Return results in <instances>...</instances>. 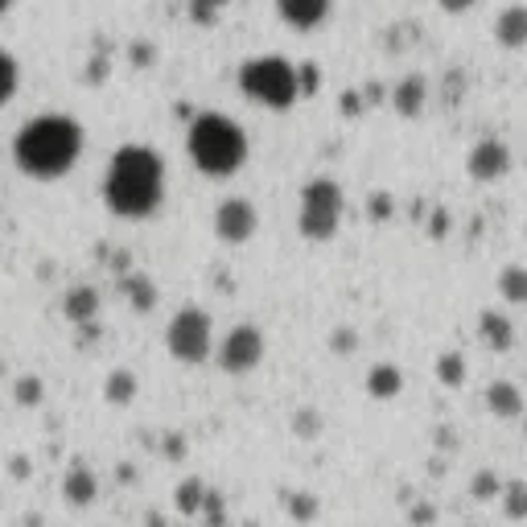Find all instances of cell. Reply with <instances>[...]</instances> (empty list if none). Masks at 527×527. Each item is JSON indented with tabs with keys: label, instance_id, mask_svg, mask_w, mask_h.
Returning <instances> with one entry per match:
<instances>
[{
	"label": "cell",
	"instance_id": "1",
	"mask_svg": "<svg viewBox=\"0 0 527 527\" xmlns=\"http://www.w3.org/2000/svg\"><path fill=\"white\" fill-rule=\"evenodd\" d=\"M165 198V165L149 145H120L108 178H103V202L120 219H149Z\"/></svg>",
	"mask_w": 527,
	"mask_h": 527
},
{
	"label": "cell",
	"instance_id": "2",
	"mask_svg": "<svg viewBox=\"0 0 527 527\" xmlns=\"http://www.w3.org/2000/svg\"><path fill=\"white\" fill-rule=\"evenodd\" d=\"M83 157V128L70 116H33L13 140V161L38 182L66 178Z\"/></svg>",
	"mask_w": 527,
	"mask_h": 527
},
{
	"label": "cell",
	"instance_id": "3",
	"mask_svg": "<svg viewBox=\"0 0 527 527\" xmlns=\"http://www.w3.org/2000/svg\"><path fill=\"white\" fill-rule=\"evenodd\" d=\"M186 153L206 178H231L248 165V132L223 112H202L186 132Z\"/></svg>",
	"mask_w": 527,
	"mask_h": 527
},
{
	"label": "cell",
	"instance_id": "4",
	"mask_svg": "<svg viewBox=\"0 0 527 527\" xmlns=\"http://www.w3.org/2000/svg\"><path fill=\"white\" fill-rule=\"evenodd\" d=\"M239 91L248 95L260 108H272V112H285L301 99V79H297V66L280 54H260V58H248L239 66Z\"/></svg>",
	"mask_w": 527,
	"mask_h": 527
},
{
	"label": "cell",
	"instance_id": "5",
	"mask_svg": "<svg viewBox=\"0 0 527 527\" xmlns=\"http://www.w3.org/2000/svg\"><path fill=\"white\" fill-rule=\"evenodd\" d=\"M342 210H346V198H342V186L334 178H313L305 182L301 190V210H297V231L309 239V243H330L342 227Z\"/></svg>",
	"mask_w": 527,
	"mask_h": 527
},
{
	"label": "cell",
	"instance_id": "6",
	"mask_svg": "<svg viewBox=\"0 0 527 527\" xmlns=\"http://www.w3.org/2000/svg\"><path fill=\"white\" fill-rule=\"evenodd\" d=\"M165 346L169 355L194 367V363H206L210 359V346H215V326H210V313L198 309V305H186L173 313V322L165 330Z\"/></svg>",
	"mask_w": 527,
	"mask_h": 527
},
{
	"label": "cell",
	"instance_id": "7",
	"mask_svg": "<svg viewBox=\"0 0 527 527\" xmlns=\"http://www.w3.org/2000/svg\"><path fill=\"white\" fill-rule=\"evenodd\" d=\"M215 359H219V367H223L227 375H248V371H256V363L264 359V334H260L256 326H235V330L219 342Z\"/></svg>",
	"mask_w": 527,
	"mask_h": 527
},
{
	"label": "cell",
	"instance_id": "8",
	"mask_svg": "<svg viewBox=\"0 0 527 527\" xmlns=\"http://www.w3.org/2000/svg\"><path fill=\"white\" fill-rule=\"evenodd\" d=\"M511 165H515V157H511V149L503 145L499 136H482L478 145L470 149V157H466V173L474 182H482V186L503 182L511 173Z\"/></svg>",
	"mask_w": 527,
	"mask_h": 527
},
{
	"label": "cell",
	"instance_id": "9",
	"mask_svg": "<svg viewBox=\"0 0 527 527\" xmlns=\"http://www.w3.org/2000/svg\"><path fill=\"white\" fill-rule=\"evenodd\" d=\"M260 227V215L248 198H223L215 210V235L223 243H248Z\"/></svg>",
	"mask_w": 527,
	"mask_h": 527
},
{
	"label": "cell",
	"instance_id": "10",
	"mask_svg": "<svg viewBox=\"0 0 527 527\" xmlns=\"http://www.w3.org/2000/svg\"><path fill=\"white\" fill-rule=\"evenodd\" d=\"M392 108H396V116H404V120H416L420 112H425V103H429V83H425V75H404L396 87H392Z\"/></svg>",
	"mask_w": 527,
	"mask_h": 527
},
{
	"label": "cell",
	"instance_id": "11",
	"mask_svg": "<svg viewBox=\"0 0 527 527\" xmlns=\"http://www.w3.org/2000/svg\"><path fill=\"white\" fill-rule=\"evenodd\" d=\"M276 9L293 29H318L330 17V0H276Z\"/></svg>",
	"mask_w": 527,
	"mask_h": 527
},
{
	"label": "cell",
	"instance_id": "12",
	"mask_svg": "<svg viewBox=\"0 0 527 527\" xmlns=\"http://www.w3.org/2000/svg\"><path fill=\"white\" fill-rule=\"evenodd\" d=\"M495 42L503 50H523L527 46V5H507L495 17Z\"/></svg>",
	"mask_w": 527,
	"mask_h": 527
},
{
	"label": "cell",
	"instance_id": "13",
	"mask_svg": "<svg viewBox=\"0 0 527 527\" xmlns=\"http://www.w3.org/2000/svg\"><path fill=\"white\" fill-rule=\"evenodd\" d=\"M120 297H128V305L136 313H153L157 309V285H153V276L149 272H120Z\"/></svg>",
	"mask_w": 527,
	"mask_h": 527
},
{
	"label": "cell",
	"instance_id": "14",
	"mask_svg": "<svg viewBox=\"0 0 527 527\" xmlns=\"http://www.w3.org/2000/svg\"><path fill=\"white\" fill-rule=\"evenodd\" d=\"M478 338L503 355V350L515 346V326H511V318L503 309H486V313H478Z\"/></svg>",
	"mask_w": 527,
	"mask_h": 527
},
{
	"label": "cell",
	"instance_id": "15",
	"mask_svg": "<svg viewBox=\"0 0 527 527\" xmlns=\"http://www.w3.org/2000/svg\"><path fill=\"white\" fill-rule=\"evenodd\" d=\"M486 408H490V416H499V420L519 416V412H523V392H519V383L495 379V383L486 388Z\"/></svg>",
	"mask_w": 527,
	"mask_h": 527
},
{
	"label": "cell",
	"instance_id": "16",
	"mask_svg": "<svg viewBox=\"0 0 527 527\" xmlns=\"http://www.w3.org/2000/svg\"><path fill=\"white\" fill-rule=\"evenodd\" d=\"M62 313H66V322H75V326H87L99 318V289L91 285H79V289H70L62 297Z\"/></svg>",
	"mask_w": 527,
	"mask_h": 527
},
{
	"label": "cell",
	"instance_id": "17",
	"mask_svg": "<svg viewBox=\"0 0 527 527\" xmlns=\"http://www.w3.org/2000/svg\"><path fill=\"white\" fill-rule=\"evenodd\" d=\"M404 392V371L396 363H375L367 371V396L371 400H396Z\"/></svg>",
	"mask_w": 527,
	"mask_h": 527
},
{
	"label": "cell",
	"instance_id": "18",
	"mask_svg": "<svg viewBox=\"0 0 527 527\" xmlns=\"http://www.w3.org/2000/svg\"><path fill=\"white\" fill-rule=\"evenodd\" d=\"M62 495H66L70 507H91L95 495H99V482H95V474L87 466H75V470H66V478H62Z\"/></svg>",
	"mask_w": 527,
	"mask_h": 527
},
{
	"label": "cell",
	"instance_id": "19",
	"mask_svg": "<svg viewBox=\"0 0 527 527\" xmlns=\"http://www.w3.org/2000/svg\"><path fill=\"white\" fill-rule=\"evenodd\" d=\"M136 392H140V383H136V375L128 367L112 371L108 383H103V396H108V404H116V408H128L136 400Z\"/></svg>",
	"mask_w": 527,
	"mask_h": 527
},
{
	"label": "cell",
	"instance_id": "20",
	"mask_svg": "<svg viewBox=\"0 0 527 527\" xmlns=\"http://www.w3.org/2000/svg\"><path fill=\"white\" fill-rule=\"evenodd\" d=\"M495 289H499V297H503L507 305H527V268L507 264V268L499 272V280H495Z\"/></svg>",
	"mask_w": 527,
	"mask_h": 527
},
{
	"label": "cell",
	"instance_id": "21",
	"mask_svg": "<svg viewBox=\"0 0 527 527\" xmlns=\"http://www.w3.org/2000/svg\"><path fill=\"white\" fill-rule=\"evenodd\" d=\"M206 482L202 478H186L182 486H178V495H173V507H178V515H186V519H198L202 515V503H206Z\"/></svg>",
	"mask_w": 527,
	"mask_h": 527
},
{
	"label": "cell",
	"instance_id": "22",
	"mask_svg": "<svg viewBox=\"0 0 527 527\" xmlns=\"http://www.w3.org/2000/svg\"><path fill=\"white\" fill-rule=\"evenodd\" d=\"M437 379L445 383V388H462V383H466V355L445 350V355L437 359Z\"/></svg>",
	"mask_w": 527,
	"mask_h": 527
},
{
	"label": "cell",
	"instance_id": "23",
	"mask_svg": "<svg viewBox=\"0 0 527 527\" xmlns=\"http://www.w3.org/2000/svg\"><path fill=\"white\" fill-rule=\"evenodd\" d=\"M13 400H17L21 408H38V404L46 400V383H42V375H21V379L13 383Z\"/></svg>",
	"mask_w": 527,
	"mask_h": 527
},
{
	"label": "cell",
	"instance_id": "24",
	"mask_svg": "<svg viewBox=\"0 0 527 527\" xmlns=\"http://www.w3.org/2000/svg\"><path fill=\"white\" fill-rule=\"evenodd\" d=\"M503 515L507 519H527V482L523 478L503 486Z\"/></svg>",
	"mask_w": 527,
	"mask_h": 527
},
{
	"label": "cell",
	"instance_id": "25",
	"mask_svg": "<svg viewBox=\"0 0 527 527\" xmlns=\"http://www.w3.org/2000/svg\"><path fill=\"white\" fill-rule=\"evenodd\" d=\"M17 87H21V70H17V58L0 50V108H5V103L17 95Z\"/></svg>",
	"mask_w": 527,
	"mask_h": 527
},
{
	"label": "cell",
	"instance_id": "26",
	"mask_svg": "<svg viewBox=\"0 0 527 527\" xmlns=\"http://www.w3.org/2000/svg\"><path fill=\"white\" fill-rule=\"evenodd\" d=\"M285 507H289V515H293L297 523H309V519H318V499H313L309 490H293V495L285 499Z\"/></svg>",
	"mask_w": 527,
	"mask_h": 527
},
{
	"label": "cell",
	"instance_id": "27",
	"mask_svg": "<svg viewBox=\"0 0 527 527\" xmlns=\"http://www.w3.org/2000/svg\"><path fill=\"white\" fill-rule=\"evenodd\" d=\"M470 495H474L478 503H490L495 495H503V482L495 478V470H478L474 482H470Z\"/></svg>",
	"mask_w": 527,
	"mask_h": 527
},
{
	"label": "cell",
	"instance_id": "28",
	"mask_svg": "<svg viewBox=\"0 0 527 527\" xmlns=\"http://www.w3.org/2000/svg\"><path fill=\"white\" fill-rule=\"evenodd\" d=\"M293 433H297L301 441H313V437L322 433V412H313V408L293 412Z\"/></svg>",
	"mask_w": 527,
	"mask_h": 527
},
{
	"label": "cell",
	"instance_id": "29",
	"mask_svg": "<svg viewBox=\"0 0 527 527\" xmlns=\"http://www.w3.org/2000/svg\"><path fill=\"white\" fill-rule=\"evenodd\" d=\"M367 215H371L375 223H388V219L396 215V202H392V194H388V190H375V194L367 198Z\"/></svg>",
	"mask_w": 527,
	"mask_h": 527
},
{
	"label": "cell",
	"instance_id": "30",
	"mask_svg": "<svg viewBox=\"0 0 527 527\" xmlns=\"http://www.w3.org/2000/svg\"><path fill=\"white\" fill-rule=\"evenodd\" d=\"M198 519H206V523H223V519H227L219 490H206V503H202V515H198Z\"/></svg>",
	"mask_w": 527,
	"mask_h": 527
},
{
	"label": "cell",
	"instance_id": "31",
	"mask_svg": "<svg viewBox=\"0 0 527 527\" xmlns=\"http://www.w3.org/2000/svg\"><path fill=\"white\" fill-rule=\"evenodd\" d=\"M453 231V215H449V210H433V219H429V239H445Z\"/></svg>",
	"mask_w": 527,
	"mask_h": 527
},
{
	"label": "cell",
	"instance_id": "32",
	"mask_svg": "<svg viewBox=\"0 0 527 527\" xmlns=\"http://www.w3.org/2000/svg\"><path fill=\"white\" fill-rule=\"evenodd\" d=\"M297 79H301V95H313V91H318V83H322V75H318V66H313V62L297 66Z\"/></svg>",
	"mask_w": 527,
	"mask_h": 527
},
{
	"label": "cell",
	"instance_id": "33",
	"mask_svg": "<svg viewBox=\"0 0 527 527\" xmlns=\"http://www.w3.org/2000/svg\"><path fill=\"white\" fill-rule=\"evenodd\" d=\"M190 21H194V25H215V21H219V9H210V5H198V0H190Z\"/></svg>",
	"mask_w": 527,
	"mask_h": 527
},
{
	"label": "cell",
	"instance_id": "34",
	"mask_svg": "<svg viewBox=\"0 0 527 527\" xmlns=\"http://www.w3.org/2000/svg\"><path fill=\"white\" fill-rule=\"evenodd\" d=\"M330 346H334V350H355V346H359V334L350 330V326H338L334 338H330Z\"/></svg>",
	"mask_w": 527,
	"mask_h": 527
},
{
	"label": "cell",
	"instance_id": "35",
	"mask_svg": "<svg viewBox=\"0 0 527 527\" xmlns=\"http://www.w3.org/2000/svg\"><path fill=\"white\" fill-rule=\"evenodd\" d=\"M437 5L445 9V13H453V17H462V13H470L478 0H437Z\"/></svg>",
	"mask_w": 527,
	"mask_h": 527
},
{
	"label": "cell",
	"instance_id": "36",
	"mask_svg": "<svg viewBox=\"0 0 527 527\" xmlns=\"http://www.w3.org/2000/svg\"><path fill=\"white\" fill-rule=\"evenodd\" d=\"M359 108H363V103H359V91H346V95H342V112H346V116H359Z\"/></svg>",
	"mask_w": 527,
	"mask_h": 527
},
{
	"label": "cell",
	"instance_id": "37",
	"mask_svg": "<svg viewBox=\"0 0 527 527\" xmlns=\"http://www.w3.org/2000/svg\"><path fill=\"white\" fill-rule=\"evenodd\" d=\"M412 519H416V523H433V519H437V511H433V507H416V511H412Z\"/></svg>",
	"mask_w": 527,
	"mask_h": 527
},
{
	"label": "cell",
	"instance_id": "38",
	"mask_svg": "<svg viewBox=\"0 0 527 527\" xmlns=\"http://www.w3.org/2000/svg\"><path fill=\"white\" fill-rule=\"evenodd\" d=\"M29 474V466H25V458H13V478H25Z\"/></svg>",
	"mask_w": 527,
	"mask_h": 527
},
{
	"label": "cell",
	"instance_id": "39",
	"mask_svg": "<svg viewBox=\"0 0 527 527\" xmlns=\"http://www.w3.org/2000/svg\"><path fill=\"white\" fill-rule=\"evenodd\" d=\"M116 478H120V482H136V470H132V466H120Z\"/></svg>",
	"mask_w": 527,
	"mask_h": 527
},
{
	"label": "cell",
	"instance_id": "40",
	"mask_svg": "<svg viewBox=\"0 0 527 527\" xmlns=\"http://www.w3.org/2000/svg\"><path fill=\"white\" fill-rule=\"evenodd\" d=\"M198 5H210V9H227L231 0H198Z\"/></svg>",
	"mask_w": 527,
	"mask_h": 527
},
{
	"label": "cell",
	"instance_id": "41",
	"mask_svg": "<svg viewBox=\"0 0 527 527\" xmlns=\"http://www.w3.org/2000/svg\"><path fill=\"white\" fill-rule=\"evenodd\" d=\"M9 5H13V0H0V13H9Z\"/></svg>",
	"mask_w": 527,
	"mask_h": 527
},
{
	"label": "cell",
	"instance_id": "42",
	"mask_svg": "<svg viewBox=\"0 0 527 527\" xmlns=\"http://www.w3.org/2000/svg\"><path fill=\"white\" fill-rule=\"evenodd\" d=\"M523 437H527V416H523Z\"/></svg>",
	"mask_w": 527,
	"mask_h": 527
},
{
	"label": "cell",
	"instance_id": "43",
	"mask_svg": "<svg viewBox=\"0 0 527 527\" xmlns=\"http://www.w3.org/2000/svg\"><path fill=\"white\" fill-rule=\"evenodd\" d=\"M523 235H527V227H523Z\"/></svg>",
	"mask_w": 527,
	"mask_h": 527
}]
</instances>
